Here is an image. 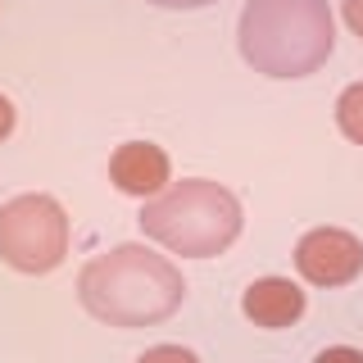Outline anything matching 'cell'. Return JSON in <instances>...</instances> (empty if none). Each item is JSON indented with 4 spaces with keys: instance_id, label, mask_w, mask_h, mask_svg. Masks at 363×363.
Here are the masks:
<instances>
[{
    "instance_id": "cell-7",
    "label": "cell",
    "mask_w": 363,
    "mask_h": 363,
    "mask_svg": "<svg viewBox=\"0 0 363 363\" xmlns=\"http://www.w3.org/2000/svg\"><path fill=\"white\" fill-rule=\"evenodd\" d=\"M241 309H245V318H250L255 327L277 332V327L300 323V313H304V291L295 286L291 277H259V281H250V286H245Z\"/></svg>"
},
{
    "instance_id": "cell-10",
    "label": "cell",
    "mask_w": 363,
    "mask_h": 363,
    "mask_svg": "<svg viewBox=\"0 0 363 363\" xmlns=\"http://www.w3.org/2000/svg\"><path fill=\"white\" fill-rule=\"evenodd\" d=\"M313 363H363L359 350H350V345H332V350H323Z\"/></svg>"
},
{
    "instance_id": "cell-2",
    "label": "cell",
    "mask_w": 363,
    "mask_h": 363,
    "mask_svg": "<svg viewBox=\"0 0 363 363\" xmlns=\"http://www.w3.org/2000/svg\"><path fill=\"white\" fill-rule=\"evenodd\" d=\"M241 55L255 73L309 77L336 45L327 0H250L236 28Z\"/></svg>"
},
{
    "instance_id": "cell-4",
    "label": "cell",
    "mask_w": 363,
    "mask_h": 363,
    "mask_svg": "<svg viewBox=\"0 0 363 363\" xmlns=\"http://www.w3.org/2000/svg\"><path fill=\"white\" fill-rule=\"evenodd\" d=\"M73 227L60 200L50 196H14L0 204V259L18 272H50L64 264Z\"/></svg>"
},
{
    "instance_id": "cell-1",
    "label": "cell",
    "mask_w": 363,
    "mask_h": 363,
    "mask_svg": "<svg viewBox=\"0 0 363 363\" xmlns=\"http://www.w3.org/2000/svg\"><path fill=\"white\" fill-rule=\"evenodd\" d=\"M77 300L96 323L136 332V327H155L173 318L186 300V281L168 255L128 241L86 259V268L77 272Z\"/></svg>"
},
{
    "instance_id": "cell-13",
    "label": "cell",
    "mask_w": 363,
    "mask_h": 363,
    "mask_svg": "<svg viewBox=\"0 0 363 363\" xmlns=\"http://www.w3.org/2000/svg\"><path fill=\"white\" fill-rule=\"evenodd\" d=\"M159 9H200V5H213V0H150Z\"/></svg>"
},
{
    "instance_id": "cell-12",
    "label": "cell",
    "mask_w": 363,
    "mask_h": 363,
    "mask_svg": "<svg viewBox=\"0 0 363 363\" xmlns=\"http://www.w3.org/2000/svg\"><path fill=\"white\" fill-rule=\"evenodd\" d=\"M14 118H18V113H14V105H9V96H0V141L14 132Z\"/></svg>"
},
{
    "instance_id": "cell-6",
    "label": "cell",
    "mask_w": 363,
    "mask_h": 363,
    "mask_svg": "<svg viewBox=\"0 0 363 363\" xmlns=\"http://www.w3.org/2000/svg\"><path fill=\"white\" fill-rule=\"evenodd\" d=\"M109 182L123 191V196L155 200L159 191L173 182V164H168V155L159 150L155 141H128L109 159Z\"/></svg>"
},
{
    "instance_id": "cell-9",
    "label": "cell",
    "mask_w": 363,
    "mask_h": 363,
    "mask_svg": "<svg viewBox=\"0 0 363 363\" xmlns=\"http://www.w3.org/2000/svg\"><path fill=\"white\" fill-rule=\"evenodd\" d=\"M136 363H200L191 350H182V345H155V350H145Z\"/></svg>"
},
{
    "instance_id": "cell-5",
    "label": "cell",
    "mask_w": 363,
    "mask_h": 363,
    "mask_svg": "<svg viewBox=\"0 0 363 363\" xmlns=\"http://www.w3.org/2000/svg\"><path fill=\"white\" fill-rule=\"evenodd\" d=\"M295 272L309 286H345L363 272V241L345 227H313L295 245Z\"/></svg>"
},
{
    "instance_id": "cell-11",
    "label": "cell",
    "mask_w": 363,
    "mask_h": 363,
    "mask_svg": "<svg viewBox=\"0 0 363 363\" xmlns=\"http://www.w3.org/2000/svg\"><path fill=\"white\" fill-rule=\"evenodd\" d=\"M340 14H345L350 32H354V37H363V0H345V5H340Z\"/></svg>"
},
{
    "instance_id": "cell-3",
    "label": "cell",
    "mask_w": 363,
    "mask_h": 363,
    "mask_svg": "<svg viewBox=\"0 0 363 363\" xmlns=\"http://www.w3.org/2000/svg\"><path fill=\"white\" fill-rule=\"evenodd\" d=\"M241 204L223 182L182 177L168 182L141 209V232L168 255L182 259H213L241 236Z\"/></svg>"
},
{
    "instance_id": "cell-8",
    "label": "cell",
    "mask_w": 363,
    "mask_h": 363,
    "mask_svg": "<svg viewBox=\"0 0 363 363\" xmlns=\"http://www.w3.org/2000/svg\"><path fill=\"white\" fill-rule=\"evenodd\" d=\"M336 128L345 132L354 145H363V82L340 91V100H336Z\"/></svg>"
}]
</instances>
